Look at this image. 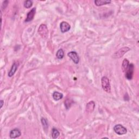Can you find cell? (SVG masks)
<instances>
[{
  "instance_id": "cell-1",
  "label": "cell",
  "mask_w": 139,
  "mask_h": 139,
  "mask_svg": "<svg viewBox=\"0 0 139 139\" xmlns=\"http://www.w3.org/2000/svg\"><path fill=\"white\" fill-rule=\"evenodd\" d=\"M101 84L103 89L107 93L111 92V86L110 81L108 78L106 76H104L102 78Z\"/></svg>"
},
{
  "instance_id": "cell-2",
  "label": "cell",
  "mask_w": 139,
  "mask_h": 139,
  "mask_svg": "<svg viewBox=\"0 0 139 139\" xmlns=\"http://www.w3.org/2000/svg\"><path fill=\"white\" fill-rule=\"evenodd\" d=\"M130 48L128 47H124L123 48H121L120 49L119 51L116 52L113 55V57L115 59H119L122 57L123 55L127 53L128 51H130Z\"/></svg>"
},
{
  "instance_id": "cell-3",
  "label": "cell",
  "mask_w": 139,
  "mask_h": 139,
  "mask_svg": "<svg viewBox=\"0 0 139 139\" xmlns=\"http://www.w3.org/2000/svg\"><path fill=\"white\" fill-rule=\"evenodd\" d=\"M114 130L117 134L122 135L126 134L127 132V129L121 125H117L114 126Z\"/></svg>"
},
{
  "instance_id": "cell-4",
  "label": "cell",
  "mask_w": 139,
  "mask_h": 139,
  "mask_svg": "<svg viewBox=\"0 0 139 139\" xmlns=\"http://www.w3.org/2000/svg\"><path fill=\"white\" fill-rule=\"evenodd\" d=\"M38 33L43 38H45L47 36L48 33V30L47 26L45 24H42L39 27Z\"/></svg>"
},
{
  "instance_id": "cell-5",
  "label": "cell",
  "mask_w": 139,
  "mask_h": 139,
  "mask_svg": "<svg viewBox=\"0 0 139 139\" xmlns=\"http://www.w3.org/2000/svg\"><path fill=\"white\" fill-rule=\"evenodd\" d=\"M134 71V66L133 64H129L128 68L126 71V78L128 80H131L133 78V74Z\"/></svg>"
},
{
  "instance_id": "cell-6",
  "label": "cell",
  "mask_w": 139,
  "mask_h": 139,
  "mask_svg": "<svg viewBox=\"0 0 139 139\" xmlns=\"http://www.w3.org/2000/svg\"><path fill=\"white\" fill-rule=\"evenodd\" d=\"M68 57H69L76 64L79 63V58L77 52L75 51H71L68 53Z\"/></svg>"
},
{
  "instance_id": "cell-7",
  "label": "cell",
  "mask_w": 139,
  "mask_h": 139,
  "mask_svg": "<svg viewBox=\"0 0 139 139\" xmlns=\"http://www.w3.org/2000/svg\"><path fill=\"white\" fill-rule=\"evenodd\" d=\"M35 13H36V8H32L30 12L28 13L27 15V18L25 20L26 23H28V22L32 21L33 19H34Z\"/></svg>"
},
{
  "instance_id": "cell-8",
  "label": "cell",
  "mask_w": 139,
  "mask_h": 139,
  "mask_svg": "<svg viewBox=\"0 0 139 139\" xmlns=\"http://www.w3.org/2000/svg\"><path fill=\"white\" fill-rule=\"evenodd\" d=\"M71 29V26L69 24H68L67 22L63 21L62 23L60 24V30L62 33H66L68 32Z\"/></svg>"
},
{
  "instance_id": "cell-9",
  "label": "cell",
  "mask_w": 139,
  "mask_h": 139,
  "mask_svg": "<svg viewBox=\"0 0 139 139\" xmlns=\"http://www.w3.org/2000/svg\"><path fill=\"white\" fill-rule=\"evenodd\" d=\"M21 135V133L20 129L18 128H15L12 130L10 132V137L11 138H16L19 137Z\"/></svg>"
},
{
  "instance_id": "cell-10",
  "label": "cell",
  "mask_w": 139,
  "mask_h": 139,
  "mask_svg": "<svg viewBox=\"0 0 139 139\" xmlns=\"http://www.w3.org/2000/svg\"><path fill=\"white\" fill-rule=\"evenodd\" d=\"M19 63L18 62V61H16V62H15L14 63V64H13L12 68H11L10 71L8 73V76L9 77H12L16 72V71H17V69L19 67Z\"/></svg>"
},
{
  "instance_id": "cell-11",
  "label": "cell",
  "mask_w": 139,
  "mask_h": 139,
  "mask_svg": "<svg viewBox=\"0 0 139 139\" xmlns=\"http://www.w3.org/2000/svg\"><path fill=\"white\" fill-rule=\"evenodd\" d=\"M95 108V103L93 101H90L89 102L86 106V110L88 113H92Z\"/></svg>"
},
{
  "instance_id": "cell-12",
  "label": "cell",
  "mask_w": 139,
  "mask_h": 139,
  "mask_svg": "<svg viewBox=\"0 0 139 139\" xmlns=\"http://www.w3.org/2000/svg\"><path fill=\"white\" fill-rule=\"evenodd\" d=\"M94 4L96 6L99 7L102 6V5L110 4L111 3L110 0H96L94 1Z\"/></svg>"
},
{
  "instance_id": "cell-13",
  "label": "cell",
  "mask_w": 139,
  "mask_h": 139,
  "mask_svg": "<svg viewBox=\"0 0 139 139\" xmlns=\"http://www.w3.org/2000/svg\"><path fill=\"white\" fill-rule=\"evenodd\" d=\"M53 98L55 101H59L60 99H62L63 97V93H61L59 92L55 91L53 93Z\"/></svg>"
},
{
  "instance_id": "cell-14",
  "label": "cell",
  "mask_w": 139,
  "mask_h": 139,
  "mask_svg": "<svg viewBox=\"0 0 139 139\" xmlns=\"http://www.w3.org/2000/svg\"><path fill=\"white\" fill-rule=\"evenodd\" d=\"M129 65V62L128 60L127 59H125L122 64V70L123 72H126L128 68Z\"/></svg>"
},
{
  "instance_id": "cell-15",
  "label": "cell",
  "mask_w": 139,
  "mask_h": 139,
  "mask_svg": "<svg viewBox=\"0 0 139 139\" xmlns=\"http://www.w3.org/2000/svg\"><path fill=\"white\" fill-rule=\"evenodd\" d=\"M56 57L59 59H62L64 57V52L63 49H59L56 53Z\"/></svg>"
},
{
  "instance_id": "cell-16",
  "label": "cell",
  "mask_w": 139,
  "mask_h": 139,
  "mask_svg": "<svg viewBox=\"0 0 139 139\" xmlns=\"http://www.w3.org/2000/svg\"><path fill=\"white\" fill-rule=\"evenodd\" d=\"M60 135V133L58 130V129L55 128L52 129V137L53 138H57L59 137Z\"/></svg>"
},
{
  "instance_id": "cell-17",
  "label": "cell",
  "mask_w": 139,
  "mask_h": 139,
  "mask_svg": "<svg viewBox=\"0 0 139 139\" xmlns=\"http://www.w3.org/2000/svg\"><path fill=\"white\" fill-rule=\"evenodd\" d=\"M41 123L43 126V128L45 130L47 129L48 128V122L47 120L45 118H42L41 119Z\"/></svg>"
},
{
  "instance_id": "cell-18",
  "label": "cell",
  "mask_w": 139,
  "mask_h": 139,
  "mask_svg": "<svg viewBox=\"0 0 139 139\" xmlns=\"http://www.w3.org/2000/svg\"><path fill=\"white\" fill-rule=\"evenodd\" d=\"M33 5V2L31 0H27L24 2V7L26 8H30Z\"/></svg>"
},
{
  "instance_id": "cell-19",
  "label": "cell",
  "mask_w": 139,
  "mask_h": 139,
  "mask_svg": "<svg viewBox=\"0 0 139 139\" xmlns=\"http://www.w3.org/2000/svg\"><path fill=\"white\" fill-rule=\"evenodd\" d=\"M71 100L70 99H67L66 101L65 102V105L67 109H69V108L71 107Z\"/></svg>"
},
{
  "instance_id": "cell-20",
  "label": "cell",
  "mask_w": 139,
  "mask_h": 139,
  "mask_svg": "<svg viewBox=\"0 0 139 139\" xmlns=\"http://www.w3.org/2000/svg\"><path fill=\"white\" fill-rule=\"evenodd\" d=\"M124 99L125 100V101H129V96L127 94H126L125 96H124Z\"/></svg>"
},
{
  "instance_id": "cell-21",
  "label": "cell",
  "mask_w": 139,
  "mask_h": 139,
  "mask_svg": "<svg viewBox=\"0 0 139 139\" xmlns=\"http://www.w3.org/2000/svg\"><path fill=\"white\" fill-rule=\"evenodd\" d=\"M0 103H1V104H1V108H2L3 104H4V101H3V100H1V101H0Z\"/></svg>"
}]
</instances>
